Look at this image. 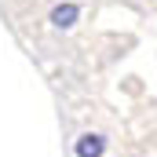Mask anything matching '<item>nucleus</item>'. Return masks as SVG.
Segmentation results:
<instances>
[{"label":"nucleus","mask_w":157,"mask_h":157,"mask_svg":"<svg viewBox=\"0 0 157 157\" xmlns=\"http://www.w3.org/2000/svg\"><path fill=\"white\" fill-rule=\"evenodd\" d=\"M102 150H106V139L95 135V132H88V135L77 139V157H102Z\"/></svg>","instance_id":"obj_1"},{"label":"nucleus","mask_w":157,"mask_h":157,"mask_svg":"<svg viewBox=\"0 0 157 157\" xmlns=\"http://www.w3.org/2000/svg\"><path fill=\"white\" fill-rule=\"evenodd\" d=\"M80 7L77 4H59V7H51V26H59V29H70L73 22H77Z\"/></svg>","instance_id":"obj_2"}]
</instances>
